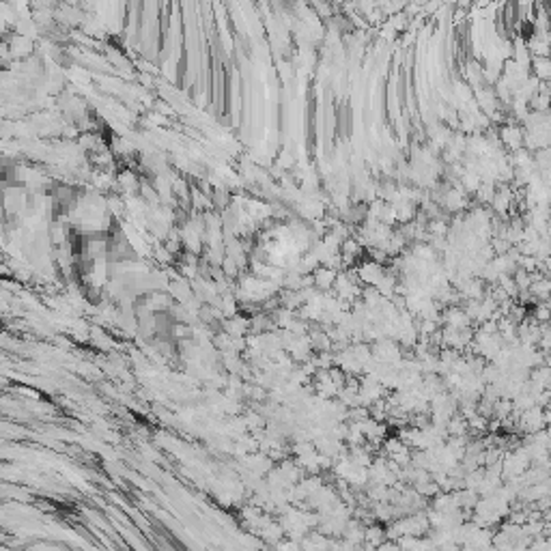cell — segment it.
I'll return each mask as SVG.
<instances>
[{"label":"cell","instance_id":"cell-1","mask_svg":"<svg viewBox=\"0 0 551 551\" xmlns=\"http://www.w3.org/2000/svg\"><path fill=\"white\" fill-rule=\"evenodd\" d=\"M315 280H317V284L321 289H328L331 282H334V271L331 269H328V267H323V269H319L317 274H315Z\"/></svg>","mask_w":551,"mask_h":551}]
</instances>
